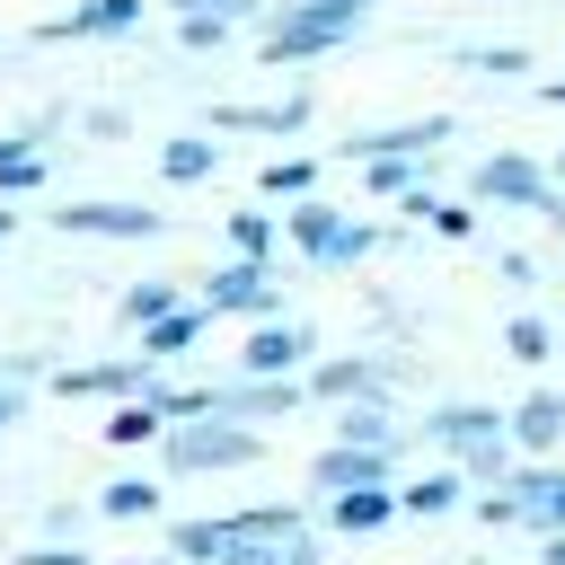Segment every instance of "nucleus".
I'll return each instance as SVG.
<instances>
[{"label":"nucleus","instance_id":"obj_9","mask_svg":"<svg viewBox=\"0 0 565 565\" xmlns=\"http://www.w3.org/2000/svg\"><path fill=\"white\" fill-rule=\"evenodd\" d=\"M44 221H53L62 238H132V247L168 230V212H150V203H124V194H115V203H106V194H88V203H62V212H44Z\"/></svg>","mask_w":565,"mask_h":565},{"label":"nucleus","instance_id":"obj_39","mask_svg":"<svg viewBox=\"0 0 565 565\" xmlns=\"http://www.w3.org/2000/svg\"><path fill=\"white\" fill-rule=\"evenodd\" d=\"M26 397H35V388H18V380H0V433L18 424V406H26Z\"/></svg>","mask_w":565,"mask_h":565},{"label":"nucleus","instance_id":"obj_24","mask_svg":"<svg viewBox=\"0 0 565 565\" xmlns=\"http://www.w3.org/2000/svg\"><path fill=\"white\" fill-rule=\"evenodd\" d=\"M397 503H406V521H450V512H459V503H477V494H468V477H459V468H433V477L397 486Z\"/></svg>","mask_w":565,"mask_h":565},{"label":"nucleus","instance_id":"obj_13","mask_svg":"<svg viewBox=\"0 0 565 565\" xmlns=\"http://www.w3.org/2000/svg\"><path fill=\"white\" fill-rule=\"evenodd\" d=\"M141 18H150V0H79V9L44 18L35 44H115V35H132Z\"/></svg>","mask_w":565,"mask_h":565},{"label":"nucleus","instance_id":"obj_23","mask_svg":"<svg viewBox=\"0 0 565 565\" xmlns=\"http://www.w3.org/2000/svg\"><path fill=\"white\" fill-rule=\"evenodd\" d=\"M309 194H318V150H291V159H265V168H256V203H282V212H291V203H309Z\"/></svg>","mask_w":565,"mask_h":565},{"label":"nucleus","instance_id":"obj_36","mask_svg":"<svg viewBox=\"0 0 565 565\" xmlns=\"http://www.w3.org/2000/svg\"><path fill=\"white\" fill-rule=\"evenodd\" d=\"M0 194L18 203V194H44V159H18V168H0Z\"/></svg>","mask_w":565,"mask_h":565},{"label":"nucleus","instance_id":"obj_43","mask_svg":"<svg viewBox=\"0 0 565 565\" xmlns=\"http://www.w3.org/2000/svg\"><path fill=\"white\" fill-rule=\"evenodd\" d=\"M539 97H547V106H565V79H547V88H539Z\"/></svg>","mask_w":565,"mask_h":565},{"label":"nucleus","instance_id":"obj_3","mask_svg":"<svg viewBox=\"0 0 565 565\" xmlns=\"http://www.w3.org/2000/svg\"><path fill=\"white\" fill-rule=\"evenodd\" d=\"M477 521L486 530H530V539H565V468L547 459V468H512L494 494H477Z\"/></svg>","mask_w":565,"mask_h":565},{"label":"nucleus","instance_id":"obj_8","mask_svg":"<svg viewBox=\"0 0 565 565\" xmlns=\"http://www.w3.org/2000/svg\"><path fill=\"white\" fill-rule=\"evenodd\" d=\"M450 132H459L450 115H415V124H362V132H344V141H335V159H353V168H371V159H433Z\"/></svg>","mask_w":565,"mask_h":565},{"label":"nucleus","instance_id":"obj_14","mask_svg":"<svg viewBox=\"0 0 565 565\" xmlns=\"http://www.w3.org/2000/svg\"><path fill=\"white\" fill-rule=\"evenodd\" d=\"M503 433H512V450H521L530 468H547L556 441H565V388H530L521 406H503Z\"/></svg>","mask_w":565,"mask_h":565},{"label":"nucleus","instance_id":"obj_16","mask_svg":"<svg viewBox=\"0 0 565 565\" xmlns=\"http://www.w3.org/2000/svg\"><path fill=\"white\" fill-rule=\"evenodd\" d=\"M203 132H265V141H291V132H309V88L265 97V106H212Z\"/></svg>","mask_w":565,"mask_h":565},{"label":"nucleus","instance_id":"obj_7","mask_svg":"<svg viewBox=\"0 0 565 565\" xmlns=\"http://www.w3.org/2000/svg\"><path fill=\"white\" fill-rule=\"evenodd\" d=\"M44 388H53V397H106V406H132V397L159 388V371H150L141 353H106V362H62Z\"/></svg>","mask_w":565,"mask_h":565},{"label":"nucleus","instance_id":"obj_2","mask_svg":"<svg viewBox=\"0 0 565 565\" xmlns=\"http://www.w3.org/2000/svg\"><path fill=\"white\" fill-rule=\"evenodd\" d=\"M282 247H291L300 265H318V274H353V265L380 247V221H353V212H335L327 194H309V203L282 212Z\"/></svg>","mask_w":565,"mask_h":565},{"label":"nucleus","instance_id":"obj_33","mask_svg":"<svg viewBox=\"0 0 565 565\" xmlns=\"http://www.w3.org/2000/svg\"><path fill=\"white\" fill-rule=\"evenodd\" d=\"M503 353H512V362H547V353H556V335H547V318H530V309H521V318L503 327Z\"/></svg>","mask_w":565,"mask_h":565},{"label":"nucleus","instance_id":"obj_35","mask_svg":"<svg viewBox=\"0 0 565 565\" xmlns=\"http://www.w3.org/2000/svg\"><path fill=\"white\" fill-rule=\"evenodd\" d=\"M177 18H230V26H247V18H265V0H177Z\"/></svg>","mask_w":565,"mask_h":565},{"label":"nucleus","instance_id":"obj_18","mask_svg":"<svg viewBox=\"0 0 565 565\" xmlns=\"http://www.w3.org/2000/svg\"><path fill=\"white\" fill-rule=\"evenodd\" d=\"M203 327H212V318H203V300H185L177 318H159L150 335H132V353H141V362H150L159 380H177V362H185V353L203 344Z\"/></svg>","mask_w":565,"mask_h":565},{"label":"nucleus","instance_id":"obj_38","mask_svg":"<svg viewBox=\"0 0 565 565\" xmlns=\"http://www.w3.org/2000/svg\"><path fill=\"white\" fill-rule=\"evenodd\" d=\"M18 565H97V556H79V547H26Z\"/></svg>","mask_w":565,"mask_h":565},{"label":"nucleus","instance_id":"obj_19","mask_svg":"<svg viewBox=\"0 0 565 565\" xmlns=\"http://www.w3.org/2000/svg\"><path fill=\"white\" fill-rule=\"evenodd\" d=\"M335 450H388V459H406L415 433L388 415V397H371V406H344V415H335Z\"/></svg>","mask_w":565,"mask_h":565},{"label":"nucleus","instance_id":"obj_15","mask_svg":"<svg viewBox=\"0 0 565 565\" xmlns=\"http://www.w3.org/2000/svg\"><path fill=\"white\" fill-rule=\"evenodd\" d=\"M300 406H309L300 380H238V371L221 380V415L247 424V433H256V424H282V415H300Z\"/></svg>","mask_w":565,"mask_h":565},{"label":"nucleus","instance_id":"obj_31","mask_svg":"<svg viewBox=\"0 0 565 565\" xmlns=\"http://www.w3.org/2000/svg\"><path fill=\"white\" fill-rule=\"evenodd\" d=\"M44 132H62V106H44V115H35V124H18V132H0V168L44 159Z\"/></svg>","mask_w":565,"mask_h":565},{"label":"nucleus","instance_id":"obj_37","mask_svg":"<svg viewBox=\"0 0 565 565\" xmlns=\"http://www.w3.org/2000/svg\"><path fill=\"white\" fill-rule=\"evenodd\" d=\"M79 521H88L79 503H53V512H44V547H71V530H79Z\"/></svg>","mask_w":565,"mask_h":565},{"label":"nucleus","instance_id":"obj_40","mask_svg":"<svg viewBox=\"0 0 565 565\" xmlns=\"http://www.w3.org/2000/svg\"><path fill=\"white\" fill-rule=\"evenodd\" d=\"M539 565H565V539H539Z\"/></svg>","mask_w":565,"mask_h":565},{"label":"nucleus","instance_id":"obj_22","mask_svg":"<svg viewBox=\"0 0 565 565\" xmlns=\"http://www.w3.org/2000/svg\"><path fill=\"white\" fill-rule=\"evenodd\" d=\"M159 177H168V185H212V177H221V141H212V132L159 141Z\"/></svg>","mask_w":565,"mask_h":565},{"label":"nucleus","instance_id":"obj_26","mask_svg":"<svg viewBox=\"0 0 565 565\" xmlns=\"http://www.w3.org/2000/svg\"><path fill=\"white\" fill-rule=\"evenodd\" d=\"M150 406H159V424L177 433V424H203V415H221V388H185V380H159V388H150Z\"/></svg>","mask_w":565,"mask_h":565},{"label":"nucleus","instance_id":"obj_10","mask_svg":"<svg viewBox=\"0 0 565 565\" xmlns=\"http://www.w3.org/2000/svg\"><path fill=\"white\" fill-rule=\"evenodd\" d=\"M388 380H397V362H388V353H327V362H318L300 388H309L318 406H335V415H344V406L388 397Z\"/></svg>","mask_w":565,"mask_h":565},{"label":"nucleus","instance_id":"obj_5","mask_svg":"<svg viewBox=\"0 0 565 565\" xmlns=\"http://www.w3.org/2000/svg\"><path fill=\"white\" fill-rule=\"evenodd\" d=\"M159 459H168L177 477H221V468H256V459H265V433H247V424H230V415H203V424H177V433L159 441Z\"/></svg>","mask_w":565,"mask_h":565},{"label":"nucleus","instance_id":"obj_45","mask_svg":"<svg viewBox=\"0 0 565 565\" xmlns=\"http://www.w3.org/2000/svg\"><path fill=\"white\" fill-rule=\"evenodd\" d=\"M115 565H177V556H115Z\"/></svg>","mask_w":565,"mask_h":565},{"label":"nucleus","instance_id":"obj_46","mask_svg":"<svg viewBox=\"0 0 565 565\" xmlns=\"http://www.w3.org/2000/svg\"><path fill=\"white\" fill-rule=\"evenodd\" d=\"M547 230H556V238H565V203H556V212H547Z\"/></svg>","mask_w":565,"mask_h":565},{"label":"nucleus","instance_id":"obj_4","mask_svg":"<svg viewBox=\"0 0 565 565\" xmlns=\"http://www.w3.org/2000/svg\"><path fill=\"white\" fill-rule=\"evenodd\" d=\"M459 194H468V203H494V212H539V221L565 203V185H556L547 159H530V150H486Z\"/></svg>","mask_w":565,"mask_h":565},{"label":"nucleus","instance_id":"obj_32","mask_svg":"<svg viewBox=\"0 0 565 565\" xmlns=\"http://www.w3.org/2000/svg\"><path fill=\"white\" fill-rule=\"evenodd\" d=\"M459 71H486V79H512V71H530V53H521V44H459Z\"/></svg>","mask_w":565,"mask_h":565},{"label":"nucleus","instance_id":"obj_17","mask_svg":"<svg viewBox=\"0 0 565 565\" xmlns=\"http://www.w3.org/2000/svg\"><path fill=\"white\" fill-rule=\"evenodd\" d=\"M344 44H353L344 26H309V18H265L256 26V62H327Z\"/></svg>","mask_w":565,"mask_h":565},{"label":"nucleus","instance_id":"obj_41","mask_svg":"<svg viewBox=\"0 0 565 565\" xmlns=\"http://www.w3.org/2000/svg\"><path fill=\"white\" fill-rule=\"evenodd\" d=\"M291 565H318V539H291Z\"/></svg>","mask_w":565,"mask_h":565},{"label":"nucleus","instance_id":"obj_20","mask_svg":"<svg viewBox=\"0 0 565 565\" xmlns=\"http://www.w3.org/2000/svg\"><path fill=\"white\" fill-rule=\"evenodd\" d=\"M318 521H327L335 539H371V530L406 521V503H397V486H371V494H335V503H318Z\"/></svg>","mask_w":565,"mask_h":565},{"label":"nucleus","instance_id":"obj_21","mask_svg":"<svg viewBox=\"0 0 565 565\" xmlns=\"http://www.w3.org/2000/svg\"><path fill=\"white\" fill-rule=\"evenodd\" d=\"M177 309H185V291H177L168 274H141V282H124V291H115V318H124L132 335H150V327H159V318H177Z\"/></svg>","mask_w":565,"mask_h":565},{"label":"nucleus","instance_id":"obj_25","mask_svg":"<svg viewBox=\"0 0 565 565\" xmlns=\"http://www.w3.org/2000/svg\"><path fill=\"white\" fill-rule=\"evenodd\" d=\"M274 247H282V212H230V256H247V265H274Z\"/></svg>","mask_w":565,"mask_h":565},{"label":"nucleus","instance_id":"obj_1","mask_svg":"<svg viewBox=\"0 0 565 565\" xmlns=\"http://www.w3.org/2000/svg\"><path fill=\"white\" fill-rule=\"evenodd\" d=\"M415 441H433V450H441L468 486H486V494L521 468V450H512V433H503V406H486V397H441V406H424Z\"/></svg>","mask_w":565,"mask_h":565},{"label":"nucleus","instance_id":"obj_42","mask_svg":"<svg viewBox=\"0 0 565 565\" xmlns=\"http://www.w3.org/2000/svg\"><path fill=\"white\" fill-rule=\"evenodd\" d=\"M9 238H18V212H0V247H9Z\"/></svg>","mask_w":565,"mask_h":565},{"label":"nucleus","instance_id":"obj_28","mask_svg":"<svg viewBox=\"0 0 565 565\" xmlns=\"http://www.w3.org/2000/svg\"><path fill=\"white\" fill-rule=\"evenodd\" d=\"M265 18H309V26H344V35H362L371 0H265Z\"/></svg>","mask_w":565,"mask_h":565},{"label":"nucleus","instance_id":"obj_27","mask_svg":"<svg viewBox=\"0 0 565 565\" xmlns=\"http://www.w3.org/2000/svg\"><path fill=\"white\" fill-rule=\"evenodd\" d=\"M97 521H159V486H150V477H106Z\"/></svg>","mask_w":565,"mask_h":565},{"label":"nucleus","instance_id":"obj_30","mask_svg":"<svg viewBox=\"0 0 565 565\" xmlns=\"http://www.w3.org/2000/svg\"><path fill=\"white\" fill-rule=\"evenodd\" d=\"M106 441L115 450H141V441H168V424H159L150 397H132V406H106Z\"/></svg>","mask_w":565,"mask_h":565},{"label":"nucleus","instance_id":"obj_12","mask_svg":"<svg viewBox=\"0 0 565 565\" xmlns=\"http://www.w3.org/2000/svg\"><path fill=\"white\" fill-rule=\"evenodd\" d=\"M397 468H406V459H388V450H335V441H327V450L309 459V494H318V503L371 494V486H397Z\"/></svg>","mask_w":565,"mask_h":565},{"label":"nucleus","instance_id":"obj_6","mask_svg":"<svg viewBox=\"0 0 565 565\" xmlns=\"http://www.w3.org/2000/svg\"><path fill=\"white\" fill-rule=\"evenodd\" d=\"M203 318H238V327H274L282 318V274L274 265H247V256H230L221 274H203Z\"/></svg>","mask_w":565,"mask_h":565},{"label":"nucleus","instance_id":"obj_11","mask_svg":"<svg viewBox=\"0 0 565 565\" xmlns=\"http://www.w3.org/2000/svg\"><path fill=\"white\" fill-rule=\"evenodd\" d=\"M318 335L309 327H291V318H274V327H247V344H238V380H309L318 362Z\"/></svg>","mask_w":565,"mask_h":565},{"label":"nucleus","instance_id":"obj_29","mask_svg":"<svg viewBox=\"0 0 565 565\" xmlns=\"http://www.w3.org/2000/svg\"><path fill=\"white\" fill-rule=\"evenodd\" d=\"M362 185H371V203H406V194H424V159H371L362 168Z\"/></svg>","mask_w":565,"mask_h":565},{"label":"nucleus","instance_id":"obj_34","mask_svg":"<svg viewBox=\"0 0 565 565\" xmlns=\"http://www.w3.org/2000/svg\"><path fill=\"white\" fill-rule=\"evenodd\" d=\"M230 35H238L230 18H177V53H221Z\"/></svg>","mask_w":565,"mask_h":565},{"label":"nucleus","instance_id":"obj_44","mask_svg":"<svg viewBox=\"0 0 565 565\" xmlns=\"http://www.w3.org/2000/svg\"><path fill=\"white\" fill-rule=\"evenodd\" d=\"M547 177H556V185H565V141H556V159H547Z\"/></svg>","mask_w":565,"mask_h":565}]
</instances>
